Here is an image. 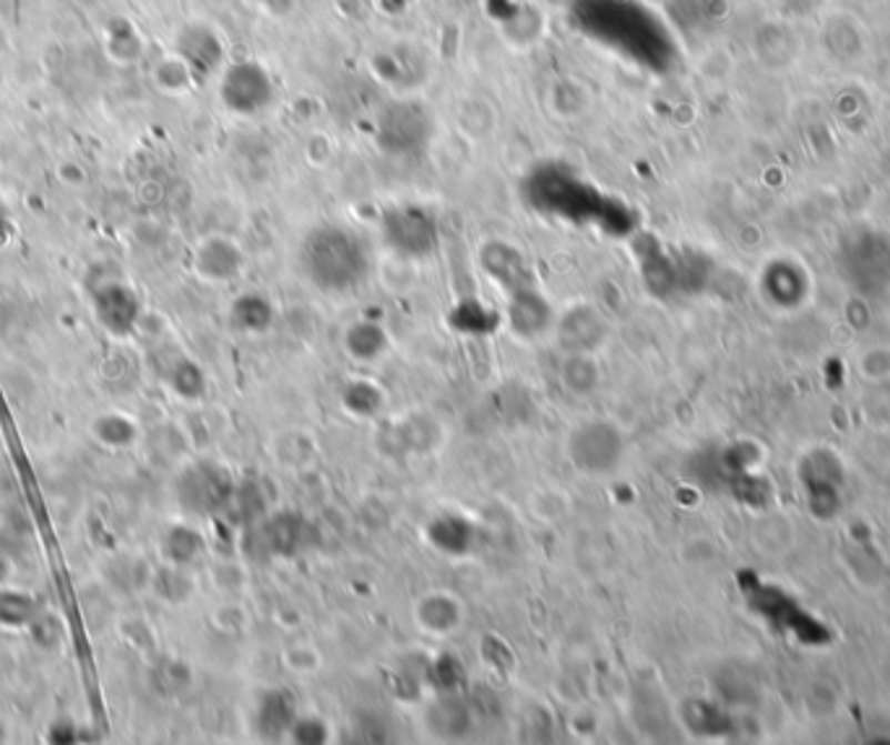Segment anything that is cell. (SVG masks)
Here are the masks:
<instances>
[{
  "mask_svg": "<svg viewBox=\"0 0 890 745\" xmlns=\"http://www.w3.org/2000/svg\"><path fill=\"white\" fill-rule=\"evenodd\" d=\"M458 621V607L454 600L443 597V594H435V597H427L419 605V623L425 628L433 631V634H445L456 626Z\"/></svg>",
  "mask_w": 890,
  "mask_h": 745,
  "instance_id": "e0dca14e",
  "label": "cell"
},
{
  "mask_svg": "<svg viewBox=\"0 0 890 745\" xmlns=\"http://www.w3.org/2000/svg\"><path fill=\"white\" fill-rule=\"evenodd\" d=\"M429 135V118L427 110L414 102L391 104L381 112L378 120V141L386 152L406 154L427 144Z\"/></svg>",
  "mask_w": 890,
  "mask_h": 745,
  "instance_id": "277c9868",
  "label": "cell"
},
{
  "mask_svg": "<svg viewBox=\"0 0 890 745\" xmlns=\"http://www.w3.org/2000/svg\"><path fill=\"white\" fill-rule=\"evenodd\" d=\"M565 383L576 391H588L594 389L597 383V371H594L591 360H586V355H573L565 365Z\"/></svg>",
  "mask_w": 890,
  "mask_h": 745,
  "instance_id": "d4e9b609",
  "label": "cell"
},
{
  "mask_svg": "<svg viewBox=\"0 0 890 745\" xmlns=\"http://www.w3.org/2000/svg\"><path fill=\"white\" fill-rule=\"evenodd\" d=\"M529 199L534 207L549 214L568 217V220H594L609 230L615 228L623 232V209L565 172H539L529 185Z\"/></svg>",
  "mask_w": 890,
  "mask_h": 745,
  "instance_id": "7a4b0ae2",
  "label": "cell"
},
{
  "mask_svg": "<svg viewBox=\"0 0 890 745\" xmlns=\"http://www.w3.org/2000/svg\"><path fill=\"white\" fill-rule=\"evenodd\" d=\"M429 540H433L441 551L464 553L466 547H469L472 530L464 519L445 516V519H437V522L429 526Z\"/></svg>",
  "mask_w": 890,
  "mask_h": 745,
  "instance_id": "2e32d148",
  "label": "cell"
},
{
  "mask_svg": "<svg viewBox=\"0 0 890 745\" xmlns=\"http://www.w3.org/2000/svg\"><path fill=\"white\" fill-rule=\"evenodd\" d=\"M32 615H34L32 597L19 592L0 590V623H3V626H24Z\"/></svg>",
  "mask_w": 890,
  "mask_h": 745,
  "instance_id": "7402d4cb",
  "label": "cell"
},
{
  "mask_svg": "<svg viewBox=\"0 0 890 745\" xmlns=\"http://www.w3.org/2000/svg\"><path fill=\"white\" fill-rule=\"evenodd\" d=\"M201 551V537L193 530L175 526L164 540V553L172 563H191Z\"/></svg>",
  "mask_w": 890,
  "mask_h": 745,
  "instance_id": "44dd1931",
  "label": "cell"
},
{
  "mask_svg": "<svg viewBox=\"0 0 890 745\" xmlns=\"http://www.w3.org/2000/svg\"><path fill=\"white\" fill-rule=\"evenodd\" d=\"M178 58L188 66L193 77L209 73L222 58V44L206 27H188L178 40Z\"/></svg>",
  "mask_w": 890,
  "mask_h": 745,
  "instance_id": "8fae6325",
  "label": "cell"
},
{
  "mask_svg": "<svg viewBox=\"0 0 890 745\" xmlns=\"http://www.w3.org/2000/svg\"><path fill=\"white\" fill-rule=\"evenodd\" d=\"M170 383H172V389H175L178 394L185 399H199L203 391H206V379H203L201 368L188 363V360L175 365V371H172V375H170Z\"/></svg>",
  "mask_w": 890,
  "mask_h": 745,
  "instance_id": "603a6c76",
  "label": "cell"
},
{
  "mask_svg": "<svg viewBox=\"0 0 890 745\" xmlns=\"http://www.w3.org/2000/svg\"><path fill=\"white\" fill-rule=\"evenodd\" d=\"M383 402L381 391L373 386V383H365V381H357L352 383V386H346L344 391V404L350 406L352 412H357V415H373L375 410H378Z\"/></svg>",
  "mask_w": 890,
  "mask_h": 745,
  "instance_id": "cb8c5ba5",
  "label": "cell"
},
{
  "mask_svg": "<svg viewBox=\"0 0 890 745\" xmlns=\"http://www.w3.org/2000/svg\"><path fill=\"white\" fill-rule=\"evenodd\" d=\"M292 735L297 743H323L326 741V727L318 719H294Z\"/></svg>",
  "mask_w": 890,
  "mask_h": 745,
  "instance_id": "484cf974",
  "label": "cell"
},
{
  "mask_svg": "<svg viewBox=\"0 0 890 745\" xmlns=\"http://www.w3.org/2000/svg\"><path fill=\"white\" fill-rule=\"evenodd\" d=\"M232 315H235L237 326L247 331H263L271 323V308L259 295H245L243 300H237Z\"/></svg>",
  "mask_w": 890,
  "mask_h": 745,
  "instance_id": "ffe728a7",
  "label": "cell"
},
{
  "mask_svg": "<svg viewBox=\"0 0 890 745\" xmlns=\"http://www.w3.org/2000/svg\"><path fill=\"white\" fill-rule=\"evenodd\" d=\"M510 326L518 331L522 336H537L549 326V319H553V311L545 303V298L539 295L534 288H526L522 292H513L510 295Z\"/></svg>",
  "mask_w": 890,
  "mask_h": 745,
  "instance_id": "4fadbf2b",
  "label": "cell"
},
{
  "mask_svg": "<svg viewBox=\"0 0 890 745\" xmlns=\"http://www.w3.org/2000/svg\"><path fill=\"white\" fill-rule=\"evenodd\" d=\"M300 532H303V526H300L297 516L279 514L266 524V532H263V534H266V545H269L271 553L290 555V553L297 551Z\"/></svg>",
  "mask_w": 890,
  "mask_h": 745,
  "instance_id": "9a60e30c",
  "label": "cell"
},
{
  "mask_svg": "<svg viewBox=\"0 0 890 745\" xmlns=\"http://www.w3.org/2000/svg\"><path fill=\"white\" fill-rule=\"evenodd\" d=\"M346 348H350L352 355H357L362 360H373L381 355L383 348H386V334H383V329L375 326V323H357V326H352L350 334H346Z\"/></svg>",
  "mask_w": 890,
  "mask_h": 745,
  "instance_id": "ac0fdd59",
  "label": "cell"
},
{
  "mask_svg": "<svg viewBox=\"0 0 890 745\" xmlns=\"http://www.w3.org/2000/svg\"><path fill=\"white\" fill-rule=\"evenodd\" d=\"M232 480L222 466L199 464L180 483V499L195 514H214L230 501Z\"/></svg>",
  "mask_w": 890,
  "mask_h": 745,
  "instance_id": "ba28073f",
  "label": "cell"
},
{
  "mask_svg": "<svg viewBox=\"0 0 890 745\" xmlns=\"http://www.w3.org/2000/svg\"><path fill=\"white\" fill-rule=\"evenodd\" d=\"M383 232H386L388 243L404 255H427L437 240L433 217L414 207L388 212L383 220Z\"/></svg>",
  "mask_w": 890,
  "mask_h": 745,
  "instance_id": "8992f818",
  "label": "cell"
},
{
  "mask_svg": "<svg viewBox=\"0 0 890 745\" xmlns=\"http://www.w3.org/2000/svg\"><path fill=\"white\" fill-rule=\"evenodd\" d=\"M240 263H243L240 251L224 238L206 240V243H201L199 253H195V271H199L203 280L211 282L232 280L240 271Z\"/></svg>",
  "mask_w": 890,
  "mask_h": 745,
  "instance_id": "7c38bea8",
  "label": "cell"
},
{
  "mask_svg": "<svg viewBox=\"0 0 890 745\" xmlns=\"http://www.w3.org/2000/svg\"><path fill=\"white\" fill-rule=\"evenodd\" d=\"M259 725L261 733L266 737H276L279 733H286L294 725V706L292 698L284 694V691H274L263 698L261 712H259Z\"/></svg>",
  "mask_w": 890,
  "mask_h": 745,
  "instance_id": "5bb4252c",
  "label": "cell"
},
{
  "mask_svg": "<svg viewBox=\"0 0 890 745\" xmlns=\"http://www.w3.org/2000/svg\"><path fill=\"white\" fill-rule=\"evenodd\" d=\"M11 235V220H9V209L3 207V201H0V243H6Z\"/></svg>",
  "mask_w": 890,
  "mask_h": 745,
  "instance_id": "4316f807",
  "label": "cell"
},
{
  "mask_svg": "<svg viewBox=\"0 0 890 745\" xmlns=\"http://www.w3.org/2000/svg\"><path fill=\"white\" fill-rule=\"evenodd\" d=\"M568 454L578 470L588 474L613 472L623 459V439L615 425L586 423L568 441Z\"/></svg>",
  "mask_w": 890,
  "mask_h": 745,
  "instance_id": "3957f363",
  "label": "cell"
},
{
  "mask_svg": "<svg viewBox=\"0 0 890 745\" xmlns=\"http://www.w3.org/2000/svg\"><path fill=\"white\" fill-rule=\"evenodd\" d=\"M557 334H560V344L570 355H588L607 339V321L594 308L580 305L565 313Z\"/></svg>",
  "mask_w": 890,
  "mask_h": 745,
  "instance_id": "9c48e42d",
  "label": "cell"
},
{
  "mask_svg": "<svg viewBox=\"0 0 890 745\" xmlns=\"http://www.w3.org/2000/svg\"><path fill=\"white\" fill-rule=\"evenodd\" d=\"M303 269L321 290H350L365 276V248L350 230H315L303 245Z\"/></svg>",
  "mask_w": 890,
  "mask_h": 745,
  "instance_id": "6da1fadb",
  "label": "cell"
},
{
  "mask_svg": "<svg viewBox=\"0 0 890 745\" xmlns=\"http://www.w3.org/2000/svg\"><path fill=\"white\" fill-rule=\"evenodd\" d=\"M97 321L102 323L110 334L128 336L141 319V300L135 292L123 282H102L92 295Z\"/></svg>",
  "mask_w": 890,
  "mask_h": 745,
  "instance_id": "52a82bcc",
  "label": "cell"
},
{
  "mask_svg": "<svg viewBox=\"0 0 890 745\" xmlns=\"http://www.w3.org/2000/svg\"><path fill=\"white\" fill-rule=\"evenodd\" d=\"M94 435L100 439L104 446L110 449H123V446H131L133 439H135V427L128 417L123 415H102L100 420L94 423Z\"/></svg>",
  "mask_w": 890,
  "mask_h": 745,
  "instance_id": "d6986e66",
  "label": "cell"
},
{
  "mask_svg": "<svg viewBox=\"0 0 890 745\" xmlns=\"http://www.w3.org/2000/svg\"><path fill=\"white\" fill-rule=\"evenodd\" d=\"M219 92H222V102L232 112L251 115V112H259L269 104L271 81L266 71L255 63H237L222 77V89Z\"/></svg>",
  "mask_w": 890,
  "mask_h": 745,
  "instance_id": "5b68a950",
  "label": "cell"
},
{
  "mask_svg": "<svg viewBox=\"0 0 890 745\" xmlns=\"http://www.w3.org/2000/svg\"><path fill=\"white\" fill-rule=\"evenodd\" d=\"M482 266L510 295L532 288V269L516 248L505 243H487L482 248Z\"/></svg>",
  "mask_w": 890,
  "mask_h": 745,
  "instance_id": "30bf717a",
  "label": "cell"
}]
</instances>
